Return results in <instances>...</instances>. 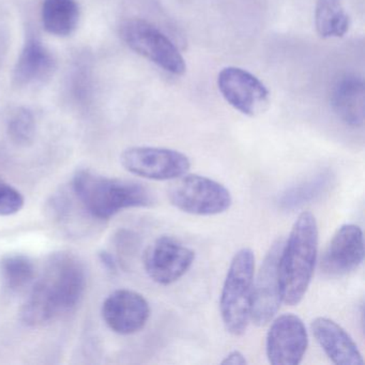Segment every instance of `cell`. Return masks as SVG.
Instances as JSON below:
<instances>
[{"mask_svg": "<svg viewBox=\"0 0 365 365\" xmlns=\"http://www.w3.org/2000/svg\"><path fill=\"white\" fill-rule=\"evenodd\" d=\"M349 24V16L339 0H318L315 27L320 37L324 39L344 37Z\"/></svg>", "mask_w": 365, "mask_h": 365, "instance_id": "19", "label": "cell"}, {"mask_svg": "<svg viewBox=\"0 0 365 365\" xmlns=\"http://www.w3.org/2000/svg\"><path fill=\"white\" fill-rule=\"evenodd\" d=\"M365 91L363 80L347 76L335 85L331 106L336 116L350 127H362L365 117Z\"/></svg>", "mask_w": 365, "mask_h": 365, "instance_id": "15", "label": "cell"}, {"mask_svg": "<svg viewBox=\"0 0 365 365\" xmlns=\"http://www.w3.org/2000/svg\"><path fill=\"white\" fill-rule=\"evenodd\" d=\"M217 87L226 102L245 116L262 115L270 103L264 83L241 68H224L217 76Z\"/></svg>", "mask_w": 365, "mask_h": 365, "instance_id": "9", "label": "cell"}, {"mask_svg": "<svg viewBox=\"0 0 365 365\" xmlns=\"http://www.w3.org/2000/svg\"><path fill=\"white\" fill-rule=\"evenodd\" d=\"M73 190L87 212L100 220L110 219L125 209L153 204V193L142 183L108 178L91 170L76 173Z\"/></svg>", "mask_w": 365, "mask_h": 365, "instance_id": "3", "label": "cell"}, {"mask_svg": "<svg viewBox=\"0 0 365 365\" xmlns=\"http://www.w3.org/2000/svg\"><path fill=\"white\" fill-rule=\"evenodd\" d=\"M24 206V197L16 187L0 180V217L16 215Z\"/></svg>", "mask_w": 365, "mask_h": 365, "instance_id": "22", "label": "cell"}, {"mask_svg": "<svg viewBox=\"0 0 365 365\" xmlns=\"http://www.w3.org/2000/svg\"><path fill=\"white\" fill-rule=\"evenodd\" d=\"M255 277V256L249 247L239 250L226 273L220 298V312L228 333L240 336L251 318V299Z\"/></svg>", "mask_w": 365, "mask_h": 365, "instance_id": "4", "label": "cell"}, {"mask_svg": "<svg viewBox=\"0 0 365 365\" xmlns=\"http://www.w3.org/2000/svg\"><path fill=\"white\" fill-rule=\"evenodd\" d=\"M42 24L51 35H71L80 22V7L76 0H43Z\"/></svg>", "mask_w": 365, "mask_h": 365, "instance_id": "18", "label": "cell"}, {"mask_svg": "<svg viewBox=\"0 0 365 365\" xmlns=\"http://www.w3.org/2000/svg\"><path fill=\"white\" fill-rule=\"evenodd\" d=\"M102 317L118 334H134L146 326L150 307L144 296L130 289L112 292L104 301Z\"/></svg>", "mask_w": 365, "mask_h": 365, "instance_id": "13", "label": "cell"}, {"mask_svg": "<svg viewBox=\"0 0 365 365\" xmlns=\"http://www.w3.org/2000/svg\"><path fill=\"white\" fill-rule=\"evenodd\" d=\"M86 286L84 268L70 254L53 256L23 307L27 324L40 326L67 313L82 298Z\"/></svg>", "mask_w": 365, "mask_h": 365, "instance_id": "1", "label": "cell"}, {"mask_svg": "<svg viewBox=\"0 0 365 365\" xmlns=\"http://www.w3.org/2000/svg\"><path fill=\"white\" fill-rule=\"evenodd\" d=\"M0 273L8 288L20 290L33 281L35 267L27 256L12 254L0 262Z\"/></svg>", "mask_w": 365, "mask_h": 365, "instance_id": "20", "label": "cell"}, {"mask_svg": "<svg viewBox=\"0 0 365 365\" xmlns=\"http://www.w3.org/2000/svg\"><path fill=\"white\" fill-rule=\"evenodd\" d=\"M311 330L324 354L336 365H363L362 354L352 337L334 320L317 317Z\"/></svg>", "mask_w": 365, "mask_h": 365, "instance_id": "14", "label": "cell"}, {"mask_svg": "<svg viewBox=\"0 0 365 365\" xmlns=\"http://www.w3.org/2000/svg\"><path fill=\"white\" fill-rule=\"evenodd\" d=\"M54 69L55 59L50 51L37 39H31L19 57L14 78L20 86H31L44 82Z\"/></svg>", "mask_w": 365, "mask_h": 365, "instance_id": "16", "label": "cell"}, {"mask_svg": "<svg viewBox=\"0 0 365 365\" xmlns=\"http://www.w3.org/2000/svg\"><path fill=\"white\" fill-rule=\"evenodd\" d=\"M121 165L135 176L149 180H175L187 174L191 162L185 153L159 147H131L120 157Z\"/></svg>", "mask_w": 365, "mask_h": 365, "instance_id": "7", "label": "cell"}, {"mask_svg": "<svg viewBox=\"0 0 365 365\" xmlns=\"http://www.w3.org/2000/svg\"><path fill=\"white\" fill-rule=\"evenodd\" d=\"M168 198L178 210L200 217L221 215L232 204V196L227 187L196 174H185L175 179L168 190Z\"/></svg>", "mask_w": 365, "mask_h": 365, "instance_id": "5", "label": "cell"}, {"mask_svg": "<svg viewBox=\"0 0 365 365\" xmlns=\"http://www.w3.org/2000/svg\"><path fill=\"white\" fill-rule=\"evenodd\" d=\"M309 346L304 322L294 314L275 318L267 334L266 352L273 365H298Z\"/></svg>", "mask_w": 365, "mask_h": 365, "instance_id": "11", "label": "cell"}, {"mask_svg": "<svg viewBox=\"0 0 365 365\" xmlns=\"http://www.w3.org/2000/svg\"><path fill=\"white\" fill-rule=\"evenodd\" d=\"M283 245V239H277L272 243L257 275L254 277L250 318L258 327L266 326L273 320L283 302L279 281V259Z\"/></svg>", "mask_w": 365, "mask_h": 365, "instance_id": "8", "label": "cell"}, {"mask_svg": "<svg viewBox=\"0 0 365 365\" xmlns=\"http://www.w3.org/2000/svg\"><path fill=\"white\" fill-rule=\"evenodd\" d=\"M195 252L170 236H162L149 245L144 266L155 283L168 286L179 281L191 268Z\"/></svg>", "mask_w": 365, "mask_h": 365, "instance_id": "10", "label": "cell"}, {"mask_svg": "<svg viewBox=\"0 0 365 365\" xmlns=\"http://www.w3.org/2000/svg\"><path fill=\"white\" fill-rule=\"evenodd\" d=\"M334 183V175L324 170L312 175L309 178L292 185L283 192L277 200L279 208L294 211L324 195Z\"/></svg>", "mask_w": 365, "mask_h": 365, "instance_id": "17", "label": "cell"}, {"mask_svg": "<svg viewBox=\"0 0 365 365\" xmlns=\"http://www.w3.org/2000/svg\"><path fill=\"white\" fill-rule=\"evenodd\" d=\"M318 224L316 217L304 211L297 217L279 259L282 299L288 305L302 301L315 270L318 254Z\"/></svg>", "mask_w": 365, "mask_h": 365, "instance_id": "2", "label": "cell"}, {"mask_svg": "<svg viewBox=\"0 0 365 365\" xmlns=\"http://www.w3.org/2000/svg\"><path fill=\"white\" fill-rule=\"evenodd\" d=\"M10 138L20 145L33 140L36 132V120L29 108H19L9 120L8 125Z\"/></svg>", "mask_w": 365, "mask_h": 365, "instance_id": "21", "label": "cell"}, {"mask_svg": "<svg viewBox=\"0 0 365 365\" xmlns=\"http://www.w3.org/2000/svg\"><path fill=\"white\" fill-rule=\"evenodd\" d=\"M364 259V237L360 226L345 224L331 239L322 258V269L329 277H344L361 266Z\"/></svg>", "mask_w": 365, "mask_h": 365, "instance_id": "12", "label": "cell"}, {"mask_svg": "<svg viewBox=\"0 0 365 365\" xmlns=\"http://www.w3.org/2000/svg\"><path fill=\"white\" fill-rule=\"evenodd\" d=\"M121 39L136 54L174 76L187 71L185 58L174 42L158 27L142 19L123 21L119 29Z\"/></svg>", "mask_w": 365, "mask_h": 365, "instance_id": "6", "label": "cell"}, {"mask_svg": "<svg viewBox=\"0 0 365 365\" xmlns=\"http://www.w3.org/2000/svg\"><path fill=\"white\" fill-rule=\"evenodd\" d=\"M221 364L223 365H245L247 364V358L240 350H232L227 356H224Z\"/></svg>", "mask_w": 365, "mask_h": 365, "instance_id": "23", "label": "cell"}]
</instances>
